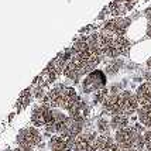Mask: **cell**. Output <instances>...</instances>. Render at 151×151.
Returning a JSON list of instances; mask_svg holds the SVG:
<instances>
[{
  "label": "cell",
  "mask_w": 151,
  "mask_h": 151,
  "mask_svg": "<svg viewBox=\"0 0 151 151\" xmlns=\"http://www.w3.org/2000/svg\"><path fill=\"white\" fill-rule=\"evenodd\" d=\"M103 110L112 116L119 114V93H112L103 102Z\"/></svg>",
  "instance_id": "obj_16"
},
{
  "label": "cell",
  "mask_w": 151,
  "mask_h": 151,
  "mask_svg": "<svg viewBox=\"0 0 151 151\" xmlns=\"http://www.w3.org/2000/svg\"><path fill=\"white\" fill-rule=\"evenodd\" d=\"M127 151H147L145 148H133V150H127Z\"/></svg>",
  "instance_id": "obj_24"
},
{
  "label": "cell",
  "mask_w": 151,
  "mask_h": 151,
  "mask_svg": "<svg viewBox=\"0 0 151 151\" xmlns=\"http://www.w3.org/2000/svg\"><path fill=\"white\" fill-rule=\"evenodd\" d=\"M120 65H122L120 61H113V62H110L109 65L106 66V71H107V73H110V75H114V73H117Z\"/></svg>",
  "instance_id": "obj_21"
},
{
  "label": "cell",
  "mask_w": 151,
  "mask_h": 151,
  "mask_svg": "<svg viewBox=\"0 0 151 151\" xmlns=\"http://www.w3.org/2000/svg\"><path fill=\"white\" fill-rule=\"evenodd\" d=\"M50 151H73V141L62 136H54L50 141Z\"/></svg>",
  "instance_id": "obj_12"
},
{
  "label": "cell",
  "mask_w": 151,
  "mask_h": 151,
  "mask_svg": "<svg viewBox=\"0 0 151 151\" xmlns=\"http://www.w3.org/2000/svg\"><path fill=\"white\" fill-rule=\"evenodd\" d=\"M79 96L76 95L75 89L71 86L58 85L52 88L51 91H48L45 98L42 99V103L51 106V107H59L64 110H69L76 102L79 100Z\"/></svg>",
  "instance_id": "obj_1"
},
{
  "label": "cell",
  "mask_w": 151,
  "mask_h": 151,
  "mask_svg": "<svg viewBox=\"0 0 151 151\" xmlns=\"http://www.w3.org/2000/svg\"><path fill=\"white\" fill-rule=\"evenodd\" d=\"M130 24L129 19H123V17H117V19L110 20L109 23H106L102 34L105 35H112V37H120L126 33V28Z\"/></svg>",
  "instance_id": "obj_10"
},
{
  "label": "cell",
  "mask_w": 151,
  "mask_h": 151,
  "mask_svg": "<svg viewBox=\"0 0 151 151\" xmlns=\"http://www.w3.org/2000/svg\"><path fill=\"white\" fill-rule=\"evenodd\" d=\"M30 100H31V91H30V89H26L24 92L20 95L19 100H17V105H16L17 110H21V109L27 107L28 103H30Z\"/></svg>",
  "instance_id": "obj_19"
},
{
  "label": "cell",
  "mask_w": 151,
  "mask_h": 151,
  "mask_svg": "<svg viewBox=\"0 0 151 151\" xmlns=\"http://www.w3.org/2000/svg\"><path fill=\"white\" fill-rule=\"evenodd\" d=\"M138 122L141 123V126L151 129V105L141 106L137 112Z\"/></svg>",
  "instance_id": "obj_17"
},
{
  "label": "cell",
  "mask_w": 151,
  "mask_h": 151,
  "mask_svg": "<svg viewBox=\"0 0 151 151\" xmlns=\"http://www.w3.org/2000/svg\"><path fill=\"white\" fill-rule=\"evenodd\" d=\"M110 127L113 130H123L126 127H129V117L127 116H123V114H116V116H112V120H110Z\"/></svg>",
  "instance_id": "obj_18"
},
{
  "label": "cell",
  "mask_w": 151,
  "mask_h": 151,
  "mask_svg": "<svg viewBox=\"0 0 151 151\" xmlns=\"http://www.w3.org/2000/svg\"><path fill=\"white\" fill-rule=\"evenodd\" d=\"M136 96L141 106L151 105V82H144L143 85L138 86Z\"/></svg>",
  "instance_id": "obj_15"
},
{
  "label": "cell",
  "mask_w": 151,
  "mask_h": 151,
  "mask_svg": "<svg viewBox=\"0 0 151 151\" xmlns=\"http://www.w3.org/2000/svg\"><path fill=\"white\" fill-rule=\"evenodd\" d=\"M102 35V45H103V55H107L110 58H116L119 55L127 54L130 48V42L127 41L124 35L120 37H112V35Z\"/></svg>",
  "instance_id": "obj_3"
},
{
  "label": "cell",
  "mask_w": 151,
  "mask_h": 151,
  "mask_svg": "<svg viewBox=\"0 0 151 151\" xmlns=\"http://www.w3.org/2000/svg\"><path fill=\"white\" fill-rule=\"evenodd\" d=\"M54 117V109L51 106L45 105H38L35 106L31 112V123H33L35 127H44L47 129L50 123L52 122Z\"/></svg>",
  "instance_id": "obj_5"
},
{
  "label": "cell",
  "mask_w": 151,
  "mask_h": 151,
  "mask_svg": "<svg viewBox=\"0 0 151 151\" xmlns=\"http://www.w3.org/2000/svg\"><path fill=\"white\" fill-rule=\"evenodd\" d=\"M96 151H120V148L116 144L114 138H112L110 136L99 134L98 143H96Z\"/></svg>",
  "instance_id": "obj_14"
},
{
  "label": "cell",
  "mask_w": 151,
  "mask_h": 151,
  "mask_svg": "<svg viewBox=\"0 0 151 151\" xmlns=\"http://www.w3.org/2000/svg\"><path fill=\"white\" fill-rule=\"evenodd\" d=\"M4 151H20V150H12V148H9V150H4Z\"/></svg>",
  "instance_id": "obj_25"
},
{
  "label": "cell",
  "mask_w": 151,
  "mask_h": 151,
  "mask_svg": "<svg viewBox=\"0 0 151 151\" xmlns=\"http://www.w3.org/2000/svg\"><path fill=\"white\" fill-rule=\"evenodd\" d=\"M140 103L137 100V96L134 93L124 91V92L119 93V114L123 116H132L134 113L138 112Z\"/></svg>",
  "instance_id": "obj_6"
},
{
  "label": "cell",
  "mask_w": 151,
  "mask_h": 151,
  "mask_svg": "<svg viewBox=\"0 0 151 151\" xmlns=\"http://www.w3.org/2000/svg\"><path fill=\"white\" fill-rule=\"evenodd\" d=\"M98 130L100 134H105V136H109V132H110V123L106 120V119H100L98 122Z\"/></svg>",
  "instance_id": "obj_20"
},
{
  "label": "cell",
  "mask_w": 151,
  "mask_h": 151,
  "mask_svg": "<svg viewBox=\"0 0 151 151\" xmlns=\"http://www.w3.org/2000/svg\"><path fill=\"white\" fill-rule=\"evenodd\" d=\"M144 144H145V150L151 151V129L144 132Z\"/></svg>",
  "instance_id": "obj_22"
},
{
  "label": "cell",
  "mask_w": 151,
  "mask_h": 151,
  "mask_svg": "<svg viewBox=\"0 0 151 151\" xmlns=\"http://www.w3.org/2000/svg\"><path fill=\"white\" fill-rule=\"evenodd\" d=\"M58 71H57V68L52 65V62L50 64V65L47 66L45 69L42 71V72L38 75V78L34 81V86H40V88H45V86L51 85L54 81L57 79L58 76Z\"/></svg>",
  "instance_id": "obj_11"
},
{
  "label": "cell",
  "mask_w": 151,
  "mask_h": 151,
  "mask_svg": "<svg viewBox=\"0 0 151 151\" xmlns=\"http://www.w3.org/2000/svg\"><path fill=\"white\" fill-rule=\"evenodd\" d=\"M68 114H69L71 117L76 119V120L83 122V120L88 117V114H89V106L86 105L82 99H79L78 102L68 110Z\"/></svg>",
  "instance_id": "obj_13"
},
{
  "label": "cell",
  "mask_w": 151,
  "mask_h": 151,
  "mask_svg": "<svg viewBox=\"0 0 151 151\" xmlns=\"http://www.w3.org/2000/svg\"><path fill=\"white\" fill-rule=\"evenodd\" d=\"M114 141L119 145L120 151H127L133 148H145L144 133L140 126H129L123 130L116 132Z\"/></svg>",
  "instance_id": "obj_2"
},
{
  "label": "cell",
  "mask_w": 151,
  "mask_h": 151,
  "mask_svg": "<svg viewBox=\"0 0 151 151\" xmlns=\"http://www.w3.org/2000/svg\"><path fill=\"white\" fill-rule=\"evenodd\" d=\"M40 143H41V134L35 127L21 129L17 134V144L20 151H33L34 147Z\"/></svg>",
  "instance_id": "obj_4"
},
{
  "label": "cell",
  "mask_w": 151,
  "mask_h": 151,
  "mask_svg": "<svg viewBox=\"0 0 151 151\" xmlns=\"http://www.w3.org/2000/svg\"><path fill=\"white\" fill-rule=\"evenodd\" d=\"M98 136L92 132L81 133L73 140V151H96Z\"/></svg>",
  "instance_id": "obj_8"
},
{
  "label": "cell",
  "mask_w": 151,
  "mask_h": 151,
  "mask_svg": "<svg viewBox=\"0 0 151 151\" xmlns=\"http://www.w3.org/2000/svg\"><path fill=\"white\" fill-rule=\"evenodd\" d=\"M82 129H83V122L68 116L65 120V123L62 124V129H61V132H59L58 136H62V137L73 141V140L82 133Z\"/></svg>",
  "instance_id": "obj_9"
},
{
  "label": "cell",
  "mask_w": 151,
  "mask_h": 151,
  "mask_svg": "<svg viewBox=\"0 0 151 151\" xmlns=\"http://www.w3.org/2000/svg\"><path fill=\"white\" fill-rule=\"evenodd\" d=\"M106 85V76L102 71H92L85 79H83V92L91 93V92H99L102 89H105Z\"/></svg>",
  "instance_id": "obj_7"
},
{
  "label": "cell",
  "mask_w": 151,
  "mask_h": 151,
  "mask_svg": "<svg viewBox=\"0 0 151 151\" xmlns=\"http://www.w3.org/2000/svg\"><path fill=\"white\" fill-rule=\"evenodd\" d=\"M147 35L151 38V21L148 23V27H147Z\"/></svg>",
  "instance_id": "obj_23"
}]
</instances>
